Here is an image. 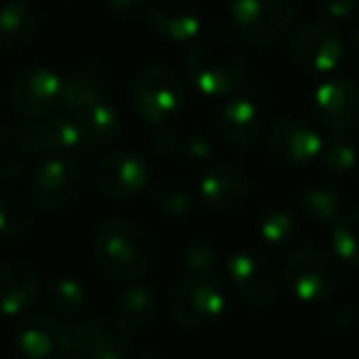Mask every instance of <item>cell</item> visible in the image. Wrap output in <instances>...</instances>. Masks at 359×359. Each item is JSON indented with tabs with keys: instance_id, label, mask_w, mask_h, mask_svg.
I'll return each instance as SVG.
<instances>
[{
	"instance_id": "cell-1",
	"label": "cell",
	"mask_w": 359,
	"mask_h": 359,
	"mask_svg": "<svg viewBox=\"0 0 359 359\" xmlns=\"http://www.w3.org/2000/svg\"><path fill=\"white\" fill-rule=\"evenodd\" d=\"M187 74L197 91L219 99L239 91L246 81V55L224 27H207L190 42Z\"/></svg>"
},
{
	"instance_id": "cell-2",
	"label": "cell",
	"mask_w": 359,
	"mask_h": 359,
	"mask_svg": "<svg viewBox=\"0 0 359 359\" xmlns=\"http://www.w3.org/2000/svg\"><path fill=\"white\" fill-rule=\"evenodd\" d=\"M94 261L111 280L140 278L150 266L148 236L128 219L104 222L94 239Z\"/></svg>"
},
{
	"instance_id": "cell-3",
	"label": "cell",
	"mask_w": 359,
	"mask_h": 359,
	"mask_svg": "<svg viewBox=\"0 0 359 359\" xmlns=\"http://www.w3.org/2000/svg\"><path fill=\"white\" fill-rule=\"evenodd\" d=\"M283 280L305 303H320L339 290V266L320 246H298L283 264Z\"/></svg>"
},
{
	"instance_id": "cell-4",
	"label": "cell",
	"mask_w": 359,
	"mask_h": 359,
	"mask_svg": "<svg viewBox=\"0 0 359 359\" xmlns=\"http://www.w3.org/2000/svg\"><path fill=\"white\" fill-rule=\"evenodd\" d=\"M185 84L170 67H148L133 84V106L153 126H168L185 109Z\"/></svg>"
},
{
	"instance_id": "cell-5",
	"label": "cell",
	"mask_w": 359,
	"mask_h": 359,
	"mask_svg": "<svg viewBox=\"0 0 359 359\" xmlns=\"http://www.w3.org/2000/svg\"><path fill=\"white\" fill-rule=\"evenodd\" d=\"M293 0H231V20L254 47H273L293 25Z\"/></svg>"
},
{
	"instance_id": "cell-6",
	"label": "cell",
	"mask_w": 359,
	"mask_h": 359,
	"mask_svg": "<svg viewBox=\"0 0 359 359\" xmlns=\"http://www.w3.org/2000/svg\"><path fill=\"white\" fill-rule=\"evenodd\" d=\"M30 190L42 212H60L79 200L84 190V170L69 155H52L35 170Z\"/></svg>"
},
{
	"instance_id": "cell-7",
	"label": "cell",
	"mask_w": 359,
	"mask_h": 359,
	"mask_svg": "<svg viewBox=\"0 0 359 359\" xmlns=\"http://www.w3.org/2000/svg\"><path fill=\"white\" fill-rule=\"evenodd\" d=\"M226 310V293L217 276L195 278L190 276L180 283L170 298V313L177 325L187 330H202L217 323Z\"/></svg>"
},
{
	"instance_id": "cell-8",
	"label": "cell",
	"mask_w": 359,
	"mask_h": 359,
	"mask_svg": "<svg viewBox=\"0 0 359 359\" xmlns=\"http://www.w3.org/2000/svg\"><path fill=\"white\" fill-rule=\"evenodd\" d=\"M94 182L109 200H133L148 187L150 165L138 153H111L96 165Z\"/></svg>"
},
{
	"instance_id": "cell-9",
	"label": "cell",
	"mask_w": 359,
	"mask_h": 359,
	"mask_svg": "<svg viewBox=\"0 0 359 359\" xmlns=\"http://www.w3.org/2000/svg\"><path fill=\"white\" fill-rule=\"evenodd\" d=\"M342 37L327 22H308L300 27L290 45V60L310 74H327L342 62Z\"/></svg>"
},
{
	"instance_id": "cell-10",
	"label": "cell",
	"mask_w": 359,
	"mask_h": 359,
	"mask_svg": "<svg viewBox=\"0 0 359 359\" xmlns=\"http://www.w3.org/2000/svg\"><path fill=\"white\" fill-rule=\"evenodd\" d=\"M15 344L27 359H67L74 349L72 330L45 313L27 315L15 330Z\"/></svg>"
},
{
	"instance_id": "cell-11",
	"label": "cell",
	"mask_w": 359,
	"mask_h": 359,
	"mask_svg": "<svg viewBox=\"0 0 359 359\" xmlns=\"http://www.w3.org/2000/svg\"><path fill=\"white\" fill-rule=\"evenodd\" d=\"M313 116L330 133H347L359 116V86L349 76H334L315 89Z\"/></svg>"
},
{
	"instance_id": "cell-12",
	"label": "cell",
	"mask_w": 359,
	"mask_h": 359,
	"mask_svg": "<svg viewBox=\"0 0 359 359\" xmlns=\"http://www.w3.org/2000/svg\"><path fill=\"white\" fill-rule=\"evenodd\" d=\"M323 135L308 121H300L295 116H285L271 128L269 133V153L273 160L283 165H308L320 158L323 150Z\"/></svg>"
},
{
	"instance_id": "cell-13",
	"label": "cell",
	"mask_w": 359,
	"mask_h": 359,
	"mask_svg": "<svg viewBox=\"0 0 359 359\" xmlns=\"http://www.w3.org/2000/svg\"><path fill=\"white\" fill-rule=\"evenodd\" d=\"M11 101L27 118L50 116L62 104V76L45 67L25 69L13 81Z\"/></svg>"
},
{
	"instance_id": "cell-14",
	"label": "cell",
	"mask_w": 359,
	"mask_h": 359,
	"mask_svg": "<svg viewBox=\"0 0 359 359\" xmlns=\"http://www.w3.org/2000/svg\"><path fill=\"white\" fill-rule=\"evenodd\" d=\"M20 135L30 155H62L72 150H84L79 123L72 116H42L22 126Z\"/></svg>"
},
{
	"instance_id": "cell-15",
	"label": "cell",
	"mask_w": 359,
	"mask_h": 359,
	"mask_svg": "<svg viewBox=\"0 0 359 359\" xmlns=\"http://www.w3.org/2000/svg\"><path fill=\"white\" fill-rule=\"evenodd\" d=\"M111 91V72L104 62L86 60L74 65L62 76V106L74 114L106 101Z\"/></svg>"
},
{
	"instance_id": "cell-16",
	"label": "cell",
	"mask_w": 359,
	"mask_h": 359,
	"mask_svg": "<svg viewBox=\"0 0 359 359\" xmlns=\"http://www.w3.org/2000/svg\"><path fill=\"white\" fill-rule=\"evenodd\" d=\"M226 276H229L236 293L251 305L273 303L276 293H278L273 271L249 251H236L226 259Z\"/></svg>"
},
{
	"instance_id": "cell-17",
	"label": "cell",
	"mask_w": 359,
	"mask_h": 359,
	"mask_svg": "<svg viewBox=\"0 0 359 359\" xmlns=\"http://www.w3.org/2000/svg\"><path fill=\"white\" fill-rule=\"evenodd\" d=\"M148 20L168 42H192L202 32V15L195 0H150Z\"/></svg>"
},
{
	"instance_id": "cell-18",
	"label": "cell",
	"mask_w": 359,
	"mask_h": 359,
	"mask_svg": "<svg viewBox=\"0 0 359 359\" xmlns=\"http://www.w3.org/2000/svg\"><path fill=\"white\" fill-rule=\"evenodd\" d=\"M202 200L215 212H229L236 210L246 200L249 182L246 175L231 163H210L205 168L200 182Z\"/></svg>"
},
{
	"instance_id": "cell-19",
	"label": "cell",
	"mask_w": 359,
	"mask_h": 359,
	"mask_svg": "<svg viewBox=\"0 0 359 359\" xmlns=\"http://www.w3.org/2000/svg\"><path fill=\"white\" fill-rule=\"evenodd\" d=\"M40 273L22 261L0 264V315H22L40 295Z\"/></svg>"
},
{
	"instance_id": "cell-20",
	"label": "cell",
	"mask_w": 359,
	"mask_h": 359,
	"mask_svg": "<svg viewBox=\"0 0 359 359\" xmlns=\"http://www.w3.org/2000/svg\"><path fill=\"white\" fill-rule=\"evenodd\" d=\"M150 143L158 155L175 158L190 168H207L210 163H215V148L210 138L200 133H180L170 126H158L150 135Z\"/></svg>"
},
{
	"instance_id": "cell-21",
	"label": "cell",
	"mask_w": 359,
	"mask_h": 359,
	"mask_svg": "<svg viewBox=\"0 0 359 359\" xmlns=\"http://www.w3.org/2000/svg\"><path fill=\"white\" fill-rule=\"evenodd\" d=\"M219 133L229 145L251 148L264 133V111L254 99H231L219 111Z\"/></svg>"
},
{
	"instance_id": "cell-22",
	"label": "cell",
	"mask_w": 359,
	"mask_h": 359,
	"mask_svg": "<svg viewBox=\"0 0 359 359\" xmlns=\"http://www.w3.org/2000/svg\"><path fill=\"white\" fill-rule=\"evenodd\" d=\"M72 344L79 359H126L128 344L99 320H81L72 330Z\"/></svg>"
},
{
	"instance_id": "cell-23",
	"label": "cell",
	"mask_w": 359,
	"mask_h": 359,
	"mask_svg": "<svg viewBox=\"0 0 359 359\" xmlns=\"http://www.w3.org/2000/svg\"><path fill=\"white\" fill-rule=\"evenodd\" d=\"M114 320L121 332L143 334L158 320V300L148 288H128L114 305Z\"/></svg>"
},
{
	"instance_id": "cell-24",
	"label": "cell",
	"mask_w": 359,
	"mask_h": 359,
	"mask_svg": "<svg viewBox=\"0 0 359 359\" xmlns=\"http://www.w3.org/2000/svg\"><path fill=\"white\" fill-rule=\"evenodd\" d=\"M40 30V13L30 0H11L0 8V45L6 50H22Z\"/></svg>"
},
{
	"instance_id": "cell-25",
	"label": "cell",
	"mask_w": 359,
	"mask_h": 359,
	"mask_svg": "<svg viewBox=\"0 0 359 359\" xmlns=\"http://www.w3.org/2000/svg\"><path fill=\"white\" fill-rule=\"evenodd\" d=\"M81 130V140H84V150H101L111 145L121 133V114L109 104L101 101L89 109L79 111L74 116Z\"/></svg>"
},
{
	"instance_id": "cell-26",
	"label": "cell",
	"mask_w": 359,
	"mask_h": 359,
	"mask_svg": "<svg viewBox=\"0 0 359 359\" xmlns=\"http://www.w3.org/2000/svg\"><path fill=\"white\" fill-rule=\"evenodd\" d=\"M298 205L303 217L313 224H327V222H334L342 215L337 192H332L330 187H308V190L300 192Z\"/></svg>"
},
{
	"instance_id": "cell-27",
	"label": "cell",
	"mask_w": 359,
	"mask_h": 359,
	"mask_svg": "<svg viewBox=\"0 0 359 359\" xmlns=\"http://www.w3.org/2000/svg\"><path fill=\"white\" fill-rule=\"evenodd\" d=\"M50 303L62 318H81L89 303L86 288L76 278L62 276L50 283Z\"/></svg>"
},
{
	"instance_id": "cell-28",
	"label": "cell",
	"mask_w": 359,
	"mask_h": 359,
	"mask_svg": "<svg viewBox=\"0 0 359 359\" xmlns=\"http://www.w3.org/2000/svg\"><path fill=\"white\" fill-rule=\"evenodd\" d=\"M155 205L170 217H182L192 210L195 205V195H192V187L187 185L182 177H163L155 185Z\"/></svg>"
},
{
	"instance_id": "cell-29",
	"label": "cell",
	"mask_w": 359,
	"mask_h": 359,
	"mask_svg": "<svg viewBox=\"0 0 359 359\" xmlns=\"http://www.w3.org/2000/svg\"><path fill=\"white\" fill-rule=\"evenodd\" d=\"M27 160H30V150L20 130L0 128V182H11L18 175H22Z\"/></svg>"
},
{
	"instance_id": "cell-30",
	"label": "cell",
	"mask_w": 359,
	"mask_h": 359,
	"mask_svg": "<svg viewBox=\"0 0 359 359\" xmlns=\"http://www.w3.org/2000/svg\"><path fill=\"white\" fill-rule=\"evenodd\" d=\"M359 158V148L349 133H332L323 143L320 150V160H323L325 170L332 175H347L349 170H354Z\"/></svg>"
},
{
	"instance_id": "cell-31",
	"label": "cell",
	"mask_w": 359,
	"mask_h": 359,
	"mask_svg": "<svg viewBox=\"0 0 359 359\" xmlns=\"http://www.w3.org/2000/svg\"><path fill=\"white\" fill-rule=\"evenodd\" d=\"M332 249L344 264L359 266V212H344L334 219Z\"/></svg>"
},
{
	"instance_id": "cell-32",
	"label": "cell",
	"mask_w": 359,
	"mask_h": 359,
	"mask_svg": "<svg viewBox=\"0 0 359 359\" xmlns=\"http://www.w3.org/2000/svg\"><path fill=\"white\" fill-rule=\"evenodd\" d=\"M35 212L18 197H0V239H20L30 231Z\"/></svg>"
},
{
	"instance_id": "cell-33",
	"label": "cell",
	"mask_w": 359,
	"mask_h": 359,
	"mask_svg": "<svg viewBox=\"0 0 359 359\" xmlns=\"http://www.w3.org/2000/svg\"><path fill=\"white\" fill-rule=\"evenodd\" d=\"M298 231V224H295V217L290 210L285 207H273L264 215L259 226L261 241L271 249H283L285 244H290Z\"/></svg>"
},
{
	"instance_id": "cell-34",
	"label": "cell",
	"mask_w": 359,
	"mask_h": 359,
	"mask_svg": "<svg viewBox=\"0 0 359 359\" xmlns=\"http://www.w3.org/2000/svg\"><path fill=\"white\" fill-rule=\"evenodd\" d=\"M219 251L210 244H192L182 251V269L187 271L195 278H210V276H217V269H219Z\"/></svg>"
},
{
	"instance_id": "cell-35",
	"label": "cell",
	"mask_w": 359,
	"mask_h": 359,
	"mask_svg": "<svg viewBox=\"0 0 359 359\" xmlns=\"http://www.w3.org/2000/svg\"><path fill=\"white\" fill-rule=\"evenodd\" d=\"M109 13L121 22H135L148 13L145 0H109Z\"/></svg>"
},
{
	"instance_id": "cell-36",
	"label": "cell",
	"mask_w": 359,
	"mask_h": 359,
	"mask_svg": "<svg viewBox=\"0 0 359 359\" xmlns=\"http://www.w3.org/2000/svg\"><path fill=\"white\" fill-rule=\"evenodd\" d=\"M320 6L332 20H347L357 13L359 0H320Z\"/></svg>"
},
{
	"instance_id": "cell-37",
	"label": "cell",
	"mask_w": 359,
	"mask_h": 359,
	"mask_svg": "<svg viewBox=\"0 0 359 359\" xmlns=\"http://www.w3.org/2000/svg\"><path fill=\"white\" fill-rule=\"evenodd\" d=\"M327 325H330V327H334V330L349 327V325H352V313H349V310H344V308L332 310V313L327 315Z\"/></svg>"
},
{
	"instance_id": "cell-38",
	"label": "cell",
	"mask_w": 359,
	"mask_h": 359,
	"mask_svg": "<svg viewBox=\"0 0 359 359\" xmlns=\"http://www.w3.org/2000/svg\"><path fill=\"white\" fill-rule=\"evenodd\" d=\"M349 45H352V57H354V62H357V65H359V25L354 27L352 40H349Z\"/></svg>"
},
{
	"instance_id": "cell-39",
	"label": "cell",
	"mask_w": 359,
	"mask_h": 359,
	"mask_svg": "<svg viewBox=\"0 0 359 359\" xmlns=\"http://www.w3.org/2000/svg\"><path fill=\"white\" fill-rule=\"evenodd\" d=\"M140 359H163V357H140Z\"/></svg>"
},
{
	"instance_id": "cell-40",
	"label": "cell",
	"mask_w": 359,
	"mask_h": 359,
	"mask_svg": "<svg viewBox=\"0 0 359 359\" xmlns=\"http://www.w3.org/2000/svg\"><path fill=\"white\" fill-rule=\"evenodd\" d=\"M357 318H359V310H357Z\"/></svg>"
}]
</instances>
